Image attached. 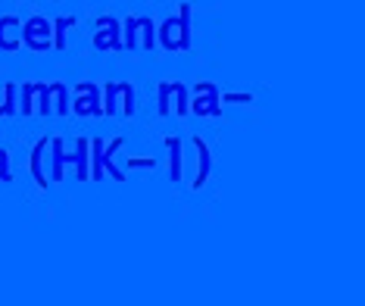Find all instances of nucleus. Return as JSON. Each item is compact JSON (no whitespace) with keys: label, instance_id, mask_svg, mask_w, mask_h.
<instances>
[{"label":"nucleus","instance_id":"f257e3e1","mask_svg":"<svg viewBox=\"0 0 365 306\" xmlns=\"http://www.w3.org/2000/svg\"><path fill=\"white\" fill-rule=\"evenodd\" d=\"M156 41L165 51H187L190 47V4H181V13L175 19H165L156 29Z\"/></svg>","mask_w":365,"mask_h":306},{"label":"nucleus","instance_id":"f03ea898","mask_svg":"<svg viewBox=\"0 0 365 306\" xmlns=\"http://www.w3.org/2000/svg\"><path fill=\"white\" fill-rule=\"evenodd\" d=\"M122 106V116H135L138 101H135V88L128 81H110L103 88V116H115Z\"/></svg>","mask_w":365,"mask_h":306},{"label":"nucleus","instance_id":"7ed1b4c3","mask_svg":"<svg viewBox=\"0 0 365 306\" xmlns=\"http://www.w3.org/2000/svg\"><path fill=\"white\" fill-rule=\"evenodd\" d=\"M156 94H160V101H156V113L169 116V113H178V116H187V103H190V94L187 88L181 85V81H160V88H156Z\"/></svg>","mask_w":365,"mask_h":306},{"label":"nucleus","instance_id":"20e7f679","mask_svg":"<svg viewBox=\"0 0 365 306\" xmlns=\"http://www.w3.org/2000/svg\"><path fill=\"white\" fill-rule=\"evenodd\" d=\"M122 47L125 51H135V47H144L150 51L156 47V29L147 16H128L125 19V35H122Z\"/></svg>","mask_w":365,"mask_h":306},{"label":"nucleus","instance_id":"39448f33","mask_svg":"<svg viewBox=\"0 0 365 306\" xmlns=\"http://www.w3.org/2000/svg\"><path fill=\"white\" fill-rule=\"evenodd\" d=\"M187 113L203 116V119H219L222 116V94L212 81L194 85V103H187Z\"/></svg>","mask_w":365,"mask_h":306},{"label":"nucleus","instance_id":"423d86ee","mask_svg":"<svg viewBox=\"0 0 365 306\" xmlns=\"http://www.w3.org/2000/svg\"><path fill=\"white\" fill-rule=\"evenodd\" d=\"M22 44L31 47V51H47L53 47V26L44 16H31V19L22 22Z\"/></svg>","mask_w":365,"mask_h":306},{"label":"nucleus","instance_id":"0eeeda50","mask_svg":"<svg viewBox=\"0 0 365 306\" xmlns=\"http://www.w3.org/2000/svg\"><path fill=\"white\" fill-rule=\"evenodd\" d=\"M72 113L76 116H103V91L91 81L76 85V101H72Z\"/></svg>","mask_w":365,"mask_h":306},{"label":"nucleus","instance_id":"6e6552de","mask_svg":"<svg viewBox=\"0 0 365 306\" xmlns=\"http://www.w3.org/2000/svg\"><path fill=\"white\" fill-rule=\"evenodd\" d=\"M94 47H97V51H125V47H122L119 19H113V16H101V19H97Z\"/></svg>","mask_w":365,"mask_h":306},{"label":"nucleus","instance_id":"1a4fd4ad","mask_svg":"<svg viewBox=\"0 0 365 306\" xmlns=\"http://www.w3.org/2000/svg\"><path fill=\"white\" fill-rule=\"evenodd\" d=\"M66 163L76 169V178L78 181H88L91 178V141L88 138H78L72 151H66Z\"/></svg>","mask_w":365,"mask_h":306},{"label":"nucleus","instance_id":"9d476101","mask_svg":"<svg viewBox=\"0 0 365 306\" xmlns=\"http://www.w3.org/2000/svg\"><path fill=\"white\" fill-rule=\"evenodd\" d=\"M22 47V22L16 16L0 19V51H19Z\"/></svg>","mask_w":365,"mask_h":306},{"label":"nucleus","instance_id":"9b49d317","mask_svg":"<svg viewBox=\"0 0 365 306\" xmlns=\"http://www.w3.org/2000/svg\"><path fill=\"white\" fill-rule=\"evenodd\" d=\"M194 153H197V178H194V188H203L206 178H210V172H212V153H210V147H206L203 138H194Z\"/></svg>","mask_w":365,"mask_h":306},{"label":"nucleus","instance_id":"f8f14e48","mask_svg":"<svg viewBox=\"0 0 365 306\" xmlns=\"http://www.w3.org/2000/svg\"><path fill=\"white\" fill-rule=\"evenodd\" d=\"M51 172H47V178L51 181H63V175H66V141H51Z\"/></svg>","mask_w":365,"mask_h":306},{"label":"nucleus","instance_id":"ddd939ff","mask_svg":"<svg viewBox=\"0 0 365 306\" xmlns=\"http://www.w3.org/2000/svg\"><path fill=\"white\" fill-rule=\"evenodd\" d=\"M47 144H51V141L41 138L38 144H35V151H31V175H35L38 188H47V185H51V178H47V172H44V153H47Z\"/></svg>","mask_w":365,"mask_h":306},{"label":"nucleus","instance_id":"4468645a","mask_svg":"<svg viewBox=\"0 0 365 306\" xmlns=\"http://www.w3.org/2000/svg\"><path fill=\"white\" fill-rule=\"evenodd\" d=\"M35 113L38 116H53V88L44 81H35Z\"/></svg>","mask_w":365,"mask_h":306},{"label":"nucleus","instance_id":"2eb2a0df","mask_svg":"<svg viewBox=\"0 0 365 306\" xmlns=\"http://www.w3.org/2000/svg\"><path fill=\"white\" fill-rule=\"evenodd\" d=\"M122 144H125V141H122V138H115L113 141V144H106V156H103V175H113L115 181H119V185H122V181H125L128 175H125V172H122L119 166H115V163H113V153L115 151H119V147Z\"/></svg>","mask_w":365,"mask_h":306},{"label":"nucleus","instance_id":"dca6fc26","mask_svg":"<svg viewBox=\"0 0 365 306\" xmlns=\"http://www.w3.org/2000/svg\"><path fill=\"white\" fill-rule=\"evenodd\" d=\"M16 97H19V88H16V85H4V88H0V119L19 113V103H16Z\"/></svg>","mask_w":365,"mask_h":306},{"label":"nucleus","instance_id":"f3484780","mask_svg":"<svg viewBox=\"0 0 365 306\" xmlns=\"http://www.w3.org/2000/svg\"><path fill=\"white\" fill-rule=\"evenodd\" d=\"M76 26V16H60L53 26V47L56 51H66L69 47V29Z\"/></svg>","mask_w":365,"mask_h":306},{"label":"nucleus","instance_id":"a211bd4d","mask_svg":"<svg viewBox=\"0 0 365 306\" xmlns=\"http://www.w3.org/2000/svg\"><path fill=\"white\" fill-rule=\"evenodd\" d=\"M103 156H106V147L101 138L91 141V178L101 181L103 178Z\"/></svg>","mask_w":365,"mask_h":306},{"label":"nucleus","instance_id":"6ab92c4d","mask_svg":"<svg viewBox=\"0 0 365 306\" xmlns=\"http://www.w3.org/2000/svg\"><path fill=\"white\" fill-rule=\"evenodd\" d=\"M165 147H169V178L181 181V141L165 138Z\"/></svg>","mask_w":365,"mask_h":306},{"label":"nucleus","instance_id":"aec40b11","mask_svg":"<svg viewBox=\"0 0 365 306\" xmlns=\"http://www.w3.org/2000/svg\"><path fill=\"white\" fill-rule=\"evenodd\" d=\"M53 113L56 116H69V88L63 81H53Z\"/></svg>","mask_w":365,"mask_h":306},{"label":"nucleus","instance_id":"412c9836","mask_svg":"<svg viewBox=\"0 0 365 306\" xmlns=\"http://www.w3.org/2000/svg\"><path fill=\"white\" fill-rule=\"evenodd\" d=\"M19 113L22 116H35V81L19 88Z\"/></svg>","mask_w":365,"mask_h":306},{"label":"nucleus","instance_id":"4be33fe9","mask_svg":"<svg viewBox=\"0 0 365 306\" xmlns=\"http://www.w3.org/2000/svg\"><path fill=\"white\" fill-rule=\"evenodd\" d=\"M0 181H4V185H6V181H13V172L6 169V151H4V147H0Z\"/></svg>","mask_w":365,"mask_h":306},{"label":"nucleus","instance_id":"5701e85b","mask_svg":"<svg viewBox=\"0 0 365 306\" xmlns=\"http://www.w3.org/2000/svg\"><path fill=\"white\" fill-rule=\"evenodd\" d=\"M156 160H128V169H153Z\"/></svg>","mask_w":365,"mask_h":306},{"label":"nucleus","instance_id":"b1692460","mask_svg":"<svg viewBox=\"0 0 365 306\" xmlns=\"http://www.w3.org/2000/svg\"><path fill=\"white\" fill-rule=\"evenodd\" d=\"M222 101L225 103H247L250 101V94H222Z\"/></svg>","mask_w":365,"mask_h":306}]
</instances>
